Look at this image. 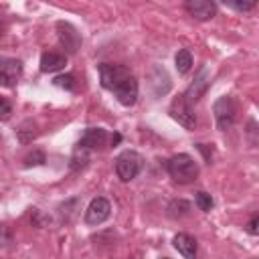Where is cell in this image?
I'll list each match as a JSON object with an SVG mask.
<instances>
[{"mask_svg": "<svg viewBox=\"0 0 259 259\" xmlns=\"http://www.w3.org/2000/svg\"><path fill=\"white\" fill-rule=\"evenodd\" d=\"M170 178L178 184H190L198 176V164L190 154H176L166 162Z\"/></svg>", "mask_w": 259, "mask_h": 259, "instance_id": "obj_1", "label": "cell"}, {"mask_svg": "<svg viewBox=\"0 0 259 259\" xmlns=\"http://www.w3.org/2000/svg\"><path fill=\"white\" fill-rule=\"evenodd\" d=\"M144 168V158L136 150H123L115 158V174L121 182H132Z\"/></svg>", "mask_w": 259, "mask_h": 259, "instance_id": "obj_2", "label": "cell"}, {"mask_svg": "<svg viewBox=\"0 0 259 259\" xmlns=\"http://www.w3.org/2000/svg\"><path fill=\"white\" fill-rule=\"evenodd\" d=\"M212 113H214V119H217V127L227 132L229 127H233L235 119H237V103L231 95H223L214 101L212 105Z\"/></svg>", "mask_w": 259, "mask_h": 259, "instance_id": "obj_3", "label": "cell"}, {"mask_svg": "<svg viewBox=\"0 0 259 259\" xmlns=\"http://www.w3.org/2000/svg\"><path fill=\"white\" fill-rule=\"evenodd\" d=\"M130 75H132L130 69L123 65H113V63H101L99 65V79H101L103 89H107V91H113Z\"/></svg>", "mask_w": 259, "mask_h": 259, "instance_id": "obj_4", "label": "cell"}, {"mask_svg": "<svg viewBox=\"0 0 259 259\" xmlns=\"http://www.w3.org/2000/svg\"><path fill=\"white\" fill-rule=\"evenodd\" d=\"M208 85H210V73H208L206 67H202V69L198 71V75L194 77V81L188 85V89L182 93V99H184L190 107H194V103L206 93Z\"/></svg>", "mask_w": 259, "mask_h": 259, "instance_id": "obj_5", "label": "cell"}, {"mask_svg": "<svg viewBox=\"0 0 259 259\" xmlns=\"http://www.w3.org/2000/svg\"><path fill=\"white\" fill-rule=\"evenodd\" d=\"M109 214H111V204H109V200L103 198V196H95V198L89 202L87 210H85V223H87L89 227H97V225H101L103 221H107Z\"/></svg>", "mask_w": 259, "mask_h": 259, "instance_id": "obj_6", "label": "cell"}, {"mask_svg": "<svg viewBox=\"0 0 259 259\" xmlns=\"http://www.w3.org/2000/svg\"><path fill=\"white\" fill-rule=\"evenodd\" d=\"M22 77V61L14 57H0V83L14 87Z\"/></svg>", "mask_w": 259, "mask_h": 259, "instance_id": "obj_7", "label": "cell"}, {"mask_svg": "<svg viewBox=\"0 0 259 259\" xmlns=\"http://www.w3.org/2000/svg\"><path fill=\"white\" fill-rule=\"evenodd\" d=\"M170 117L176 119L180 125H184L186 130H192L196 125V115H194V109L182 99V95H178V99L172 101L170 109H168Z\"/></svg>", "mask_w": 259, "mask_h": 259, "instance_id": "obj_8", "label": "cell"}, {"mask_svg": "<svg viewBox=\"0 0 259 259\" xmlns=\"http://www.w3.org/2000/svg\"><path fill=\"white\" fill-rule=\"evenodd\" d=\"M107 140H109V134H107L103 127H87V130L83 132V136H81L77 148H79V150H85V152H89V150H99V148H103V146L107 144Z\"/></svg>", "mask_w": 259, "mask_h": 259, "instance_id": "obj_9", "label": "cell"}, {"mask_svg": "<svg viewBox=\"0 0 259 259\" xmlns=\"http://www.w3.org/2000/svg\"><path fill=\"white\" fill-rule=\"evenodd\" d=\"M57 32H59V40L65 47L67 53H77L81 47V34L77 32V28L69 22H57Z\"/></svg>", "mask_w": 259, "mask_h": 259, "instance_id": "obj_10", "label": "cell"}, {"mask_svg": "<svg viewBox=\"0 0 259 259\" xmlns=\"http://www.w3.org/2000/svg\"><path fill=\"white\" fill-rule=\"evenodd\" d=\"M111 93L115 95V99H117L121 105H125V107L134 105L136 99H138V81H136V77H134V75L125 77Z\"/></svg>", "mask_w": 259, "mask_h": 259, "instance_id": "obj_11", "label": "cell"}, {"mask_svg": "<svg viewBox=\"0 0 259 259\" xmlns=\"http://www.w3.org/2000/svg\"><path fill=\"white\" fill-rule=\"evenodd\" d=\"M184 8L196 20H210L217 14V4L210 0H188Z\"/></svg>", "mask_w": 259, "mask_h": 259, "instance_id": "obj_12", "label": "cell"}, {"mask_svg": "<svg viewBox=\"0 0 259 259\" xmlns=\"http://www.w3.org/2000/svg\"><path fill=\"white\" fill-rule=\"evenodd\" d=\"M172 245H174V249H176L184 259H196L198 245H196V239H194L192 235H188V233H178V235H174Z\"/></svg>", "mask_w": 259, "mask_h": 259, "instance_id": "obj_13", "label": "cell"}, {"mask_svg": "<svg viewBox=\"0 0 259 259\" xmlns=\"http://www.w3.org/2000/svg\"><path fill=\"white\" fill-rule=\"evenodd\" d=\"M65 65H67V57L61 55V53L45 51V53L40 55V71H42V73L61 71V69H65Z\"/></svg>", "mask_w": 259, "mask_h": 259, "instance_id": "obj_14", "label": "cell"}, {"mask_svg": "<svg viewBox=\"0 0 259 259\" xmlns=\"http://www.w3.org/2000/svg\"><path fill=\"white\" fill-rule=\"evenodd\" d=\"M174 65H176V71L178 75H186L190 69H192V55L188 49H180L174 57Z\"/></svg>", "mask_w": 259, "mask_h": 259, "instance_id": "obj_15", "label": "cell"}, {"mask_svg": "<svg viewBox=\"0 0 259 259\" xmlns=\"http://www.w3.org/2000/svg\"><path fill=\"white\" fill-rule=\"evenodd\" d=\"M168 214H170L172 219H182V217L190 214V202H186V200H182V198L172 200V202L168 204Z\"/></svg>", "mask_w": 259, "mask_h": 259, "instance_id": "obj_16", "label": "cell"}, {"mask_svg": "<svg viewBox=\"0 0 259 259\" xmlns=\"http://www.w3.org/2000/svg\"><path fill=\"white\" fill-rule=\"evenodd\" d=\"M194 202H196V206H198L202 212H208V210L214 206V200H212V196H210L208 192H204V190H198V192H194Z\"/></svg>", "mask_w": 259, "mask_h": 259, "instance_id": "obj_17", "label": "cell"}, {"mask_svg": "<svg viewBox=\"0 0 259 259\" xmlns=\"http://www.w3.org/2000/svg\"><path fill=\"white\" fill-rule=\"evenodd\" d=\"M53 85L61 87V89H67V91H73L75 89V77L71 73H65V75H57L53 79Z\"/></svg>", "mask_w": 259, "mask_h": 259, "instance_id": "obj_18", "label": "cell"}, {"mask_svg": "<svg viewBox=\"0 0 259 259\" xmlns=\"http://www.w3.org/2000/svg\"><path fill=\"white\" fill-rule=\"evenodd\" d=\"M36 164H45V154L40 150H34L24 158V166H36Z\"/></svg>", "mask_w": 259, "mask_h": 259, "instance_id": "obj_19", "label": "cell"}, {"mask_svg": "<svg viewBox=\"0 0 259 259\" xmlns=\"http://www.w3.org/2000/svg\"><path fill=\"white\" fill-rule=\"evenodd\" d=\"M12 115V103L0 95V121H6Z\"/></svg>", "mask_w": 259, "mask_h": 259, "instance_id": "obj_20", "label": "cell"}, {"mask_svg": "<svg viewBox=\"0 0 259 259\" xmlns=\"http://www.w3.org/2000/svg\"><path fill=\"white\" fill-rule=\"evenodd\" d=\"M229 8H235V10H239V12H249V10H253L255 8V2L253 0H249V2H225Z\"/></svg>", "mask_w": 259, "mask_h": 259, "instance_id": "obj_21", "label": "cell"}, {"mask_svg": "<svg viewBox=\"0 0 259 259\" xmlns=\"http://www.w3.org/2000/svg\"><path fill=\"white\" fill-rule=\"evenodd\" d=\"M10 231H8V227L6 225H0V245H8L10 243Z\"/></svg>", "mask_w": 259, "mask_h": 259, "instance_id": "obj_22", "label": "cell"}, {"mask_svg": "<svg viewBox=\"0 0 259 259\" xmlns=\"http://www.w3.org/2000/svg\"><path fill=\"white\" fill-rule=\"evenodd\" d=\"M257 225H259V217L253 214L251 221H249V225H247V231H249L251 235H257Z\"/></svg>", "mask_w": 259, "mask_h": 259, "instance_id": "obj_23", "label": "cell"}, {"mask_svg": "<svg viewBox=\"0 0 259 259\" xmlns=\"http://www.w3.org/2000/svg\"><path fill=\"white\" fill-rule=\"evenodd\" d=\"M0 34H2V26H0Z\"/></svg>", "mask_w": 259, "mask_h": 259, "instance_id": "obj_24", "label": "cell"}, {"mask_svg": "<svg viewBox=\"0 0 259 259\" xmlns=\"http://www.w3.org/2000/svg\"><path fill=\"white\" fill-rule=\"evenodd\" d=\"M162 259H168V257H162Z\"/></svg>", "mask_w": 259, "mask_h": 259, "instance_id": "obj_25", "label": "cell"}]
</instances>
